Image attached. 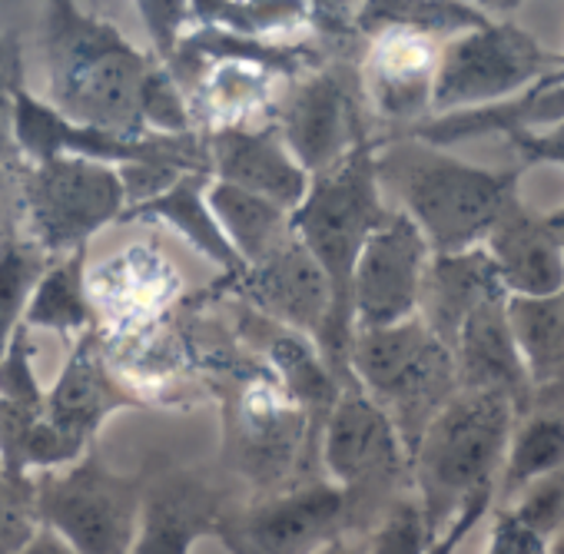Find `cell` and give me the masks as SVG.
Listing matches in <instances>:
<instances>
[{"mask_svg": "<svg viewBox=\"0 0 564 554\" xmlns=\"http://www.w3.org/2000/svg\"><path fill=\"white\" fill-rule=\"evenodd\" d=\"M41 54L47 74V104L74 123L143 140L140 90L153 67L117 24L54 0L41 18Z\"/></svg>", "mask_w": 564, "mask_h": 554, "instance_id": "6da1fadb", "label": "cell"}, {"mask_svg": "<svg viewBox=\"0 0 564 554\" xmlns=\"http://www.w3.org/2000/svg\"><path fill=\"white\" fill-rule=\"evenodd\" d=\"M376 173L382 196H395V209L419 226L432 256H455L488 239L501 213L521 196L524 170H485L438 146L389 137L376 140Z\"/></svg>", "mask_w": 564, "mask_h": 554, "instance_id": "7a4b0ae2", "label": "cell"}, {"mask_svg": "<svg viewBox=\"0 0 564 554\" xmlns=\"http://www.w3.org/2000/svg\"><path fill=\"white\" fill-rule=\"evenodd\" d=\"M386 209L389 203L376 173V140H366L339 166L316 176L306 199L293 213V236L316 259L333 293V313L316 349L343 385L352 382V272L369 232L382 222Z\"/></svg>", "mask_w": 564, "mask_h": 554, "instance_id": "3957f363", "label": "cell"}, {"mask_svg": "<svg viewBox=\"0 0 564 554\" xmlns=\"http://www.w3.org/2000/svg\"><path fill=\"white\" fill-rule=\"evenodd\" d=\"M514 422V405L488 392H455L432 419L409 455L412 498L432 541L471 498L495 491Z\"/></svg>", "mask_w": 564, "mask_h": 554, "instance_id": "277c9868", "label": "cell"}, {"mask_svg": "<svg viewBox=\"0 0 564 554\" xmlns=\"http://www.w3.org/2000/svg\"><path fill=\"white\" fill-rule=\"evenodd\" d=\"M349 376L392 422L405 455L415 452L432 419L458 392L452 352L422 326L419 316L402 326L356 333Z\"/></svg>", "mask_w": 564, "mask_h": 554, "instance_id": "5b68a950", "label": "cell"}, {"mask_svg": "<svg viewBox=\"0 0 564 554\" xmlns=\"http://www.w3.org/2000/svg\"><path fill=\"white\" fill-rule=\"evenodd\" d=\"M564 54L538 44L514 21H485L438 47L432 117L471 113L521 100L561 67Z\"/></svg>", "mask_w": 564, "mask_h": 554, "instance_id": "8992f818", "label": "cell"}, {"mask_svg": "<svg viewBox=\"0 0 564 554\" xmlns=\"http://www.w3.org/2000/svg\"><path fill=\"white\" fill-rule=\"evenodd\" d=\"M150 478L113 471L97 448L61 471L34 475L37 524L74 554H130Z\"/></svg>", "mask_w": 564, "mask_h": 554, "instance_id": "52a82bcc", "label": "cell"}, {"mask_svg": "<svg viewBox=\"0 0 564 554\" xmlns=\"http://www.w3.org/2000/svg\"><path fill=\"white\" fill-rule=\"evenodd\" d=\"M21 209L28 239L47 259H64L87 249L110 222H120L127 183L117 166L61 156L21 173Z\"/></svg>", "mask_w": 564, "mask_h": 554, "instance_id": "ba28073f", "label": "cell"}, {"mask_svg": "<svg viewBox=\"0 0 564 554\" xmlns=\"http://www.w3.org/2000/svg\"><path fill=\"white\" fill-rule=\"evenodd\" d=\"M226 455L256 488L282 491L293 471L319 461V442L282 385L259 362L236 379L226 405Z\"/></svg>", "mask_w": 564, "mask_h": 554, "instance_id": "9c48e42d", "label": "cell"}, {"mask_svg": "<svg viewBox=\"0 0 564 554\" xmlns=\"http://www.w3.org/2000/svg\"><path fill=\"white\" fill-rule=\"evenodd\" d=\"M269 123L279 130L310 180L339 166L359 143L372 140L366 127V100L359 87V64L319 67L290 80V90L272 104Z\"/></svg>", "mask_w": 564, "mask_h": 554, "instance_id": "30bf717a", "label": "cell"}, {"mask_svg": "<svg viewBox=\"0 0 564 554\" xmlns=\"http://www.w3.org/2000/svg\"><path fill=\"white\" fill-rule=\"evenodd\" d=\"M319 465L349 504V521L362 504H395V488L409 475V455L382 415V409L356 385L346 382L319 438Z\"/></svg>", "mask_w": 564, "mask_h": 554, "instance_id": "8fae6325", "label": "cell"}, {"mask_svg": "<svg viewBox=\"0 0 564 554\" xmlns=\"http://www.w3.org/2000/svg\"><path fill=\"white\" fill-rule=\"evenodd\" d=\"M349 528L346 495L323 478L265 495L256 504L226 511L219 537L232 554H316Z\"/></svg>", "mask_w": 564, "mask_h": 554, "instance_id": "7c38bea8", "label": "cell"}, {"mask_svg": "<svg viewBox=\"0 0 564 554\" xmlns=\"http://www.w3.org/2000/svg\"><path fill=\"white\" fill-rule=\"evenodd\" d=\"M432 249L419 226L395 206L369 232L352 272V326L389 329L419 316Z\"/></svg>", "mask_w": 564, "mask_h": 554, "instance_id": "4fadbf2b", "label": "cell"}, {"mask_svg": "<svg viewBox=\"0 0 564 554\" xmlns=\"http://www.w3.org/2000/svg\"><path fill=\"white\" fill-rule=\"evenodd\" d=\"M209 290H232L246 303V309L313 343L323 339L333 313L326 275L296 236L272 249L262 262L246 265L236 280L213 283Z\"/></svg>", "mask_w": 564, "mask_h": 554, "instance_id": "5bb4252c", "label": "cell"}, {"mask_svg": "<svg viewBox=\"0 0 564 554\" xmlns=\"http://www.w3.org/2000/svg\"><path fill=\"white\" fill-rule=\"evenodd\" d=\"M87 293L100 336H130L170 316L183 293L180 269L156 246H130L113 259L87 269Z\"/></svg>", "mask_w": 564, "mask_h": 554, "instance_id": "9a60e30c", "label": "cell"}, {"mask_svg": "<svg viewBox=\"0 0 564 554\" xmlns=\"http://www.w3.org/2000/svg\"><path fill=\"white\" fill-rule=\"evenodd\" d=\"M438 47L405 31H382L366 41L359 57L362 100L376 117L399 127V133L432 117Z\"/></svg>", "mask_w": 564, "mask_h": 554, "instance_id": "2e32d148", "label": "cell"}, {"mask_svg": "<svg viewBox=\"0 0 564 554\" xmlns=\"http://www.w3.org/2000/svg\"><path fill=\"white\" fill-rule=\"evenodd\" d=\"M147 402L113 372L97 329L74 339L70 356L44 399L47 422L84 448H94L104 422L123 409H143Z\"/></svg>", "mask_w": 564, "mask_h": 554, "instance_id": "e0dca14e", "label": "cell"}, {"mask_svg": "<svg viewBox=\"0 0 564 554\" xmlns=\"http://www.w3.org/2000/svg\"><path fill=\"white\" fill-rule=\"evenodd\" d=\"M206 137L209 176L246 193H256L282 209L296 213L310 193V173L296 163L290 146L282 143L272 123L259 127H229Z\"/></svg>", "mask_w": 564, "mask_h": 554, "instance_id": "ac0fdd59", "label": "cell"}, {"mask_svg": "<svg viewBox=\"0 0 564 554\" xmlns=\"http://www.w3.org/2000/svg\"><path fill=\"white\" fill-rule=\"evenodd\" d=\"M458 392H488L514 405L518 419L534 409V389L514 329L508 319V296L485 300L458 329L452 343Z\"/></svg>", "mask_w": 564, "mask_h": 554, "instance_id": "d6986e66", "label": "cell"}, {"mask_svg": "<svg viewBox=\"0 0 564 554\" xmlns=\"http://www.w3.org/2000/svg\"><path fill=\"white\" fill-rule=\"evenodd\" d=\"M508 300H547L564 293V249L544 213L521 196L501 213L481 242Z\"/></svg>", "mask_w": 564, "mask_h": 554, "instance_id": "ffe728a7", "label": "cell"}, {"mask_svg": "<svg viewBox=\"0 0 564 554\" xmlns=\"http://www.w3.org/2000/svg\"><path fill=\"white\" fill-rule=\"evenodd\" d=\"M209 183L213 176L209 173H183L180 180H173L166 189L140 199V203H130L120 216V222H156V226H166L173 229L183 242H189L203 259L216 262L219 265V283H229L242 272V262L239 256L232 252L229 239L223 236L213 209H209Z\"/></svg>", "mask_w": 564, "mask_h": 554, "instance_id": "44dd1931", "label": "cell"}, {"mask_svg": "<svg viewBox=\"0 0 564 554\" xmlns=\"http://www.w3.org/2000/svg\"><path fill=\"white\" fill-rule=\"evenodd\" d=\"M223 514L213 491L189 475H173L156 488L147 485L130 554H189L203 534L219 531Z\"/></svg>", "mask_w": 564, "mask_h": 554, "instance_id": "7402d4cb", "label": "cell"}, {"mask_svg": "<svg viewBox=\"0 0 564 554\" xmlns=\"http://www.w3.org/2000/svg\"><path fill=\"white\" fill-rule=\"evenodd\" d=\"M501 283L488 252L468 249L455 256H432L422 296H419V319L422 326L452 352V343L462 323L491 296H501Z\"/></svg>", "mask_w": 564, "mask_h": 554, "instance_id": "603a6c76", "label": "cell"}, {"mask_svg": "<svg viewBox=\"0 0 564 554\" xmlns=\"http://www.w3.org/2000/svg\"><path fill=\"white\" fill-rule=\"evenodd\" d=\"M279 77L246 61H216L203 67L186 90L196 133H216L229 127H252V117L272 113Z\"/></svg>", "mask_w": 564, "mask_h": 554, "instance_id": "cb8c5ba5", "label": "cell"}, {"mask_svg": "<svg viewBox=\"0 0 564 554\" xmlns=\"http://www.w3.org/2000/svg\"><path fill=\"white\" fill-rule=\"evenodd\" d=\"M508 319L531 376L534 405L551 395V409L564 412V293L508 300Z\"/></svg>", "mask_w": 564, "mask_h": 554, "instance_id": "d4e9b609", "label": "cell"}, {"mask_svg": "<svg viewBox=\"0 0 564 554\" xmlns=\"http://www.w3.org/2000/svg\"><path fill=\"white\" fill-rule=\"evenodd\" d=\"M206 199L242 269L262 262L272 249H279L293 236V213L256 193L226 183H209Z\"/></svg>", "mask_w": 564, "mask_h": 554, "instance_id": "484cf974", "label": "cell"}, {"mask_svg": "<svg viewBox=\"0 0 564 554\" xmlns=\"http://www.w3.org/2000/svg\"><path fill=\"white\" fill-rule=\"evenodd\" d=\"M557 468H564V412L534 405L511 428L495 498L501 501V508H511L524 488Z\"/></svg>", "mask_w": 564, "mask_h": 554, "instance_id": "4316f807", "label": "cell"}, {"mask_svg": "<svg viewBox=\"0 0 564 554\" xmlns=\"http://www.w3.org/2000/svg\"><path fill=\"white\" fill-rule=\"evenodd\" d=\"M24 326L31 333L47 329L64 339H80L84 333L97 329V313L87 293V249L51 259L28 303Z\"/></svg>", "mask_w": 564, "mask_h": 554, "instance_id": "83f0119b", "label": "cell"}, {"mask_svg": "<svg viewBox=\"0 0 564 554\" xmlns=\"http://www.w3.org/2000/svg\"><path fill=\"white\" fill-rule=\"evenodd\" d=\"M488 14L475 4L455 0H395V4H356V28L369 41L382 31H405L435 44H445L471 28H481Z\"/></svg>", "mask_w": 564, "mask_h": 554, "instance_id": "f1b7e54d", "label": "cell"}, {"mask_svg": "<svg viewBox=\"0 0 564 554\" xmlns=\"http://www.w3.org/2000/svg\"><path fill=\"white\" fill-rule=\"evenodd\" d=\"M313 4H269V0H242V4H193L196 24L223 28L236 37L259 44H296L303 31H310Z\"/></svg>", "mask_w": 564, "mask_h": 554, "instance_id": "f546056e", "label": "cell"}, {"mask_svg": "<svg viewBox=\"0 0 564 554\" xmlns=\"http://www.w3.org/2000/svg\"><path fill=\"white\" fill-rule=\"evenodd\" d=\"M51 259L28 236H0V359L24 326L28 303Z\"/></svg>", "mask_w": 564, "mask_h": 554, "instance_id": "4dcf8cb0", "label": "cell"}, {"mask_svg": "<svg viewBox=\"0 0 564 554\" xmlns=\"http://www.w3.org/2000/svg\"><path fill=\"white\" fill-rule=\"evenodd\" d=\"M140 123L147 137H189L196 133L189 100L176 77L153 61L140 90Z\"/></svg>", "mask_w": 564, "mask_h": 554, "instance_id": "1f68e13d", "label": "cell"}, {"mask_svg": "<svg viewBox=\"0 0 564 554\" xmlns=\"http://www.w3.org/2000/svg\"><path fill=\"white\" fill-rule=\"evenodd\" d=\"M24 51L11 31L0 28V173L28 170L21 150H18V133H14V117H18V94L24 90Z\"/></svg>", "mask_w": 564, "mask_h": 554, "instance_id": "d6a6232c", "label": "cell"}, {"mask_svg": "<svg viewBox=\"0 0 564 554\" xmlns=\"http://www.w3.org/2000/svg\"><path fill=\"white\" fill-rule=\"evenodd\" d=\"M34 478L0 465V554H21L37 537Z\"/></svg>", "mask_w": 564, "mask_h": 554, "instance_id": "836d02e7", "label": "cell"}, {"mask_svg": "<svg viewBox=\"0 0 564 554\" xmlns=\"http://www.w3.org/2000/svg\"><path fill=\"white\" fill-rule=\"evenodd\" d=\"M34 339L31 329L21 326L0 359V402H11V405H24V409H44L47 392L41 389V379L34 372Z\"/></svg>", "mask_w": 564, "mask_h": 554, "instance_id": "e575fe53", "label": "cell"}, {"mask_svg": "<svg viewBox=\"0 0 564 554\" xmlns=\"http://www.w3.org/2000/svg\"><path fill=\"white\" fill-rule=\"evenodd\" d=\"M429 528L415 498H399L379 521L362 554H429Z\"/></svg>", "mask_w": 564, "mask_h": 554, "instance_id": "d590c367", "label": "cell"}, {"mask_svg": "<svg viewBox=\"0 0 564 554\" xmlns=\"http://www.w3.org/2000/svg\"><path fill=\"white\" fill-rule=\"evenodd\" d=\"M521 524L538 531L541 537H554L564 531V468L544 475L531 488L521 491V498L508 508Z\"/></svg>", "mask_w": 564, "mask_h": 554, "instance_id": "8d00e7d4", "label": "cell"}, {"mask_svg": "<svg viewBox=\"0 0 564 554\" xmlns=\"http://www.w3.org/2000/svg\"><path fill=\"white\" fill-rule=\"evenodd\" d=\"M137 14L143 18V28L150 34L153 61L170 64L176 44L193 24V4H170V0H156V4H137Z\"/></svg>", "mask_w": 564, "mask_h": 554, "instance_id": "74e56055", "label": "cell"}, {"mask_svg": "<svg viewBox=\"0 0 564 554\" xmlns=\"http://www.w3.org/2000/svg\"><path fill=\"white\" fill-rule=\"evenodd\" d=\"M501 137L521 156V170H531L541 163L564 170V117H557L544 127H508V130H501Z\"/></svg>", "mask_w": 564, "mask_h": 554, "instance_id": "f35d334b", "label": "cell"}, {"mask_svg": "<svg viewBox=\"0 0 564 554\" xmlns=\"http://www.w3.org/2000/svg\"><path fill=\"white\" fill-rule=\"evenodd\" d=\"M547 544H551L547 537L521 524L508 508H498L485 554H547Z\"/></svg>", "mask_w": 564, "mask_h": 554, "instance_id": "ab89813d", "label": "cell"}, {"mask_svg": "<svg viewBox=\"0 0 564 554\" xmlns=\"http://www.w3.org/2000/svg\"><path fill=\"white\" fill-rule=\"evenodd\" d=\"M491 504H495V491H485V495H478V498H471L448 524H445V531L429 544V554H455L458 551V544L468 537V531L491 511Z\"/></svg>", "mask_w": 564, "mask_h": 554, "instance_id": "60d3db41", "label": "cell"}, {"mask_svg": "<svg viewBox=\"0 0 564 554\" xmlns=\"http://www.w3.org/2000/svg\"><path fill=\"white\" fill-rule=\"evenodd\" d=\"M21 554H74V551H70L64 541H57L51 531H44V528H41V531H37V537H34Z\"/></svg>", "mask_w": 564, "mask_h": 554, "instance_id": "b9f144b4", "label": "cell"}, {"mask_svg": "<svg viewBox=\"0 0 564 554\" xmlns=\"http://www.w3.org/2000/svg\"><path fill=\"white\" fill-rule=\"evenodd\" d=\"M316 554H362V547H359V544H352V541H346V534H343V537H336V541L323 544Z\"/></svg>", "mask_w": 564, "mask_h": 554, "instance_id": "7bdbcfd3", "label": "cell"}, {"mask_svg": "<svg viewBox=\"0 0 564 554\" xmlns=\"http://www.w3.org/2000/svg\"><path fill=\"white\" fill-rule=\"evenodd\" d=\"M544 219H547L551 232L557 236V242H561V249H564V206L554 209V213H544Z\"/></svg>", "mask_w": 564, "mask_h": 554, "instance_id": "ee69618b", "label": "cell"}, {"mask_svg": "<svg viewBox=\"0 0 564 554\" xmlns=\"http://www.w3.org/2000/svg\"><path fill=\"white\" fill-rule=\"evenodd\" d=\"M547 554H564V531L551 537V544H547Z\"/></svg>", "mask_w": 564, "mask_h": 554, "instance_id": "f6af8a7d", "label": "cell"}]
</instances>
